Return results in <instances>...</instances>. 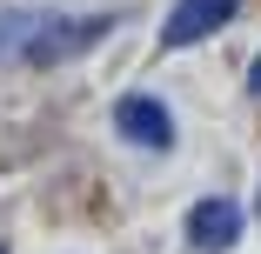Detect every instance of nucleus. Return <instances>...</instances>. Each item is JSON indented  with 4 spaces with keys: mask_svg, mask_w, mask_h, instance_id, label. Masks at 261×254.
I'll return each instance as SVG.
<instances>
[{
    "mask_svg": "<svg viewBox=\"0 0 261 254\" xmlns=\"http://www.w3.org/2000/svg\"><path fill=\"white\" fill-rule=\"evenodd\" d=\"M114 14H0V61H20V67H61L74 54H87L94 40H108Z\"/></svg>",
    "mask_w": 261,
    "mask_h": 254,
    "instance_id": "1",
    "label": "nucleus"
},
{
    "mask_svg": "<svg viewBox=\"0 0 261 254\" xmlns=\"http://www.w3.org/2000/svg\"><path fill=\"white\" fill-rule=\"evenodd\" d=\"M114 127H121V140L147 147V154L174 147V114H168L154 94H121V100H114Z\"/></svg>",
    "mask_w": 261,
    "mask_h": 254,
    "instance_id": "2",
    "label": "nucleus"
},
{
    "mask_svg": "<svg viewBox=\"0 0 261 254\" xmlns=\"http://www.w3.org/2000/svg\"><path fill=\"white\" fill-rule=\"evenodd\" d=\"M234 14H241V0H174L161 40H168V47H194V40H207V34H221Z\"/></svg>",
    "mask_w": 261,
    "mask_h": 254,
    "instance_id": "3",
    "label": "nucleus"
},
{
    "mask_svg": "<svg viewBox=\"0 0 261 254\" xmlns=\"http://www.w3.org/2000/svg\"><path fill=\"white\" fill-rule=\"evenodd\" d=\"M241 241V208H234V201H194V208H188V247L194 254H228Z\"/></svg>",
    "mask_w": 261,
    "mask_h": 254,
    "instance_id": "4",
    "label": "nucleus"
},
{
    "mask_svg": "<svg viewBox=\"0 0 261 254\" xmlns=\"http://www.w3.org/2000/svg\"><path fill=\"white\" fill-rule=\"evenodd\" d=\"M248 94H261V54H254V67H248Z\"/></svg>",
    "mask_w": 261,
    "mask_h": 254,
    "instance_id": "5",
    "label": "nucleus"
},
{
    "mask_svg": "<svg viewBox=\"0 0 261 254\" xmlns=\"http://www.w3.org/2000/svg\"><path fill=\"white\" fill-rule=\"evenodd\" d=\"M0 254H7V247H0Z\"/></svg>",
    "mask_w": 261,
    "mask_h": 254,
    "instance_id": "6",
    "label": "nucleus"
}]
</instances>
